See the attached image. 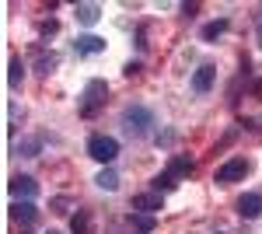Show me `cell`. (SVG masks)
I'll return each instance as SVG.
<instances>
[{"label": "cell", "mask_w": 262, "mask_h": 234, "mask_svg": "<svg viewBox=\"0 0 262 234\" xmlns=\"http://www.w3.org/2000/svg\"><path fill=\"white\" fill-rule=\"evenodd\" d=\"M108 98V84L105 80H88L84 84V95H81V116H95Z\"/></svg>", "instance_id": "cell-1"}, {"label": "cell", "mask_w": 262, "mask_h": 234, "mask_svg": "<svg viewBox=\"0 0 262 234\" xmlns=\"http://www.w3.org/2000/svg\"><path fill=\"white\" fill-rule=\"evenodd\" d=\"M122 126H126L133 137H143V133L154 126V116H150V109H143V105H129V109L122 112Z\"/></svg>", "instance_id": "cell-2"}, {"label": "cell", "mask_w": 262, "mask_h": 234, "mask_svg": "<svg viewBox=\"0 0 262 234\" xmlns=\"http://www.w3.org/2000/svg\"><path fill=\"white\" fill-rule=\"evenodd\" d=\"M88 154L95 157V161H101V164H112L119 157V143L112 137H105V133H95V137L88 140Z\"/></svg>", "instance_id": "cell-3"}, {"label": "cell", "mask_w": 262, "mask_h": 234, "mask_svg": "<svg viewBox=\"0 0 262 234\" xmlns=\"http://www.w3.org/2000/svg\"><path fill=\"white\" fill-rule=\"evenodd\" d=\"M248 175V161L245 157H231L224 168H217V182L221 185H231V182H242V178Z\"/></svg>", "instance_id": "cell-4"}, {"label": "cell", "mask_w": 262, "mask_h": 234, "mask_svg": "<svg viewBox=\"0 0 262 234\" xmlns=\"http://www.w3.org/2000/svg\"><path fill=\"white\" fill-rule=\"evenodd\" d=\"M7 189H11V196H18L21 203L25 199H35V193H39V182L32 175H14L11 182H7Z\"/></svg>", "instance_id": "cell-5"}, {"label": "cell", "mask_w": 262, "mask_h": 234, "mask_svg": "<svg viewBox=\"0 0 262 234\" xmlns=\"http://www.w3.org/2000/svg\"><path fill=\"white\" fill-rule=\"evenodd\" d=\"M164 206V196L161 193H140V196H133V214H158Z\"/></svg>", "instance_id": "cell-6"}, {"label": "cell", "mask_w": 262, "mask_h": 234, "mask_svg": "<svg viewBox=\"0 0 262 234\" xmlns=\"http://www.w3.org/2000/svg\"><path fill=\"white\" fill-rule=\"evenodd\" d=\"M213 80H217V67H213V63H203L200 70L192 74V91H196V95H206V91L213 88Z\"/></svg>", "instance_id": "cell-7"}, {"label": "cell", "mask_w": 262, "mask_h": 234, "mask_svg": "<svg viewBox=\"0 0 262 234\" xmlns=\"http://www.w3.org/2000/svg\"><path fill=\"white\" fill-rule=\"evenodd\" d=\"M192 172H196V161H192V157H185V154H175V157H171V164H168V175L175 178V182L189 178Z\"/></svg>", "instance_id": "cell-8"}, {"label": "cell", "mask_w": 262, "mask_h": 234, "mask_svg": "<svg viewBox=\"0 0 262 234\" xmlns=\"http://www.w3.org/2000/svg\"><path fill=\"white\" fill-rule=\"evenodd\" d=\"M238 214H242L245 220H255V217L262 214V196L259 193H245L242 199H238Z\"/></svg>", "instance_id": "cell-9"}, {"label": "cell", "mask_w": 262, "mask_h": 234, "mask_svg": "<svg viewBox=\"0 0 262 234\" xmlns=\"http://www.w3.org/2000/svg\"><path fill=\"white\" fill-rule=\"evenodd\" d=\"M35 217H39V210H35L32 199H25V203H14V206H11V220H14V224H25V227H28V224H35Z\"/></svg>", "instance_id": "cell-10"}, {"label": "cell", "mask_w": 262, "mask_h": 234, "mask_svg": "<svg viewBox=\"0 0 262 234\" xmlns=\"http://www.w3.org/2000/svg\"><path fill=\"white\" fill-rule=\"evenodd\" d=\"M74 14H77V21H81V25H88V28H91V25L101 18V7H98V4H77V7H74Z\"/></svg>", "instance_id": "cell-11"}, {"label": "cell", "mask_w": 262, "mask_h": 234, "mask_svg": "<svg viewBox=\"0 0 262 234\" xmlns=\"http://www.w3.org/2000/svg\"><path fill=\"white\" fill-rule=\"evenodd\" d=\"M77 53H88V56L105 53V39H98V35H81L77 39Z\"/></svg>", "instance_id": "cell-12"}, {"label": "cell", "mask_w": 262, "mask_h": 234, "mask_svg": "<svg viewBox=\"0 0 262 234\" xmlns=\"http://www.w3.org/2000/svg\"><path fill=\"white\" fill-rule=\"evenodd\" d=\"M70 234H91V210H77L70 217Z\"/></svg>", "instance_id": "cell-13"}, {"label": "cell", "mask_w": 262, "mask_h": 234, "mask_svg": "<svg viewBox=\"0 0 262 234\" xmlns=\"http://www.w3.org/2000/svg\"><path fill=\"white\" fill-rule=\"evenodd\" d=\"M224 32H227V18L210 21V25H203V42H213V39H221Z\"/></svg>", "instance_id": "cell-14"}, {"label": "cell", "mask_w": 262, "mask_h": 234, "mask_svg": "<svg viewBox=\"0 0 262 234\" xmlns=\"http://www.w3.org/2000/svg\"><path fill=\"white\" fill-rule=\"evenodd\" d=\"M95 182H98V189H105V193H116V189H119V175H116L112 168H101Z\"/></svg>", "instance_id": "cell-15"}, {"label": "cell", "mask_w": 262, "mask_h": 234, "mask_svg": "<svg viewBox=\"0 0 262 234\" xmlns=\"http://www.w3.org/2000/svg\"><path fill=\"white\" fill-rule=\"evenodd\" d=\"M21 74H25V67H21V59L14 56L7 63V84H11V88H21Z\"/></svg>", "instance_id": "cell-16"}, {"label": "cell", "mask_w": 262, "mask_h": 234, "mask_svg": "<svg viewBox=\"0 0 262 234\" xmlns=\"http://www.w3.org/2000/svg\"><path fill=\"white\" fill-rule=\"evenodd\" d=\"M175 185H179V182H175V178L168 175V172H161V175H154V193H171Z\"/></svg>", "instance_id": "cell-17"}, {"label": "cell", "mask_w": 262, "mask_h": 234, "mask_svg": "<svg viewBox=\"0 0 262 234\" xmlns=\"http://www.w3.org/2000/svg\"><path fill=\"white\" fill-rule=\"evenodd\" d=\"M42 151V140L39 137H32V140H21L18 143V154H25V157H35Z\"/></svg>", "instance_id": "cell-18"}, {"label": "cell", "mask_w": 262, "mask_h": 234, "mask_svg": "<svg viewBox=\"0 0 262 234\" xmlns=\"http://www.w3.org/2000/svg\"><path fill=\"white\" fill-rule=\"evenodd\" d=\"M133 224L140 227V234H150V231H154V224H158V220H154L150 214H133Z\"/></svg>", "instance_id": "cell-19"}, {"label": "cell", "mask_w": 262, "mask_h": 234, "mask_svg": "<svg viewBox=\"0 0 262 234\" xmlns=\"http://www.w3.org/2000/svg\"><path fill=\"white\" fill-rule=\"evenodd\" d=\"M56 63H60L56 56H42V59H39V70H42V74H49V70H53Z\"/></svg>", "instance_id": "cell-20"}, {"label": "cell", "mask_w": 262, "mask_h": 234, "mask_svg": "<svg viewBox=\"0 0 262 234\" xmlns=\"http://www.w3.org/2000/svg\"><path fill=\"white\" fill-rule=\"evenodd\" d=\"M53 206H56V214H67V206H70V199H56Z\"/></svg>", "instance_id": "cell-21"}, {"label": "cell", "mask_w": 262, "mask_h": 234, "mask_svg": "<svg viewBox=\"0 0 262 234\" xmlns=\"http://www.w3.org/2000/svg\"><path fill=\"white\" fill-rule=\"evenodd\" d=\"M255 95H259V98H262V80H259V84H255Z\"/></svg>", "instance_id": "cell-22"}, {"label": "cell", "mask_w": 262, "mask_h": 234, "mask_svg": "<svg viewBox=\"0 0 262 234\" xmlns=\"http://www.w3.org/2000/svg\"><path fill=\"white\" fill-rule=\"evenodd\" d=\"M259 46H262V21H259Z\"/></svg>", "instance_id": "cell-23"}, {"label": "cell", "mask_w": 262, "mask_h": 234, "mask_svg": "<svg viewBox=\"0 0 262 234\" xmlns=\"http://www.w3.org/2000/svg\"><path fill=\"white\" fill-rule=\"evenodd\" d=\"M49 234H60V231H49Z\"/></svg>", "instance_id": "cell-24"}]
</instances>
